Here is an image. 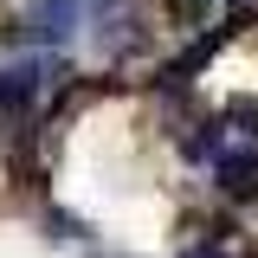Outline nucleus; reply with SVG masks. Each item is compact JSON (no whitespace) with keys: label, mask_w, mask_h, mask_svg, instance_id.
I'll list each match as a JSON object with an SVG mask.
<instances>
[{"label":"nucleus","mask_w":258,"mask_h":258,"mask_svg":"<svg viewBox=\"0 0 258 258\" xmlns=\"http://www.w3.org/2000/svg\"><path fill=\"white\" fill-rule=\"evenodd\" d=\"M58 78H64V52H52V45H20V52H7V58H0V123L32 116L45 97L58 91Z\"/></svg>","instance_id":"1"}]
</instances>
